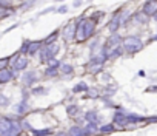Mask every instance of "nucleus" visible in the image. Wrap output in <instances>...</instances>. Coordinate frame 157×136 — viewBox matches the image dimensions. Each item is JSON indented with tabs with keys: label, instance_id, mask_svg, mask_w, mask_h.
Listing matches in <instances>:
<instances>
[{
	"label": "nucleus",
	"instance_id": "nucleus-20",
	"mask_svg": "<svg viewBox=\"0 0 157 136\" xmlns=\"http://www.w3.org/2000/svg\"><path fill=\"white\" fill-rule=\"evenodd\" d=\"M34 136H51L52 134V130L51 128H42V130H31Z\"/></svg>",
	"mask_w": 157,
	"mask_h": 136
},
{
	"label": "nucleus",
	"instance_id": "nucleus-10",
	"mask_svg": "<svg viewBox=\"0 0 157 136\" xmlns=\"http://www.w3.org/2000/svg\"><path fill=\"white\" fill-rule=\"evenodd\" d=\"M85 121H86V124L97 125V124L102 122V116L97 114V111H88V113H85Z\"/></svg>",
	"mask_w": 157,
	"mask_h": 136
},
{
	"label": "nucleus",
	"instance_id": "nucleus-12",
	"mask_svg": "<svg viewBox=\"0 0 157 136\" xmlns=\"http://www.w3.org/2000/svg\"><path fill=\"white\" fill-rule=\"evenodd\" d=\"M113 124H117L120 127H126L128 125V121H126V113L125 111H117L114 114V122Z\"/></svg>",
	"mask_w": 157,
	"mask_h": 136
},
{
	"label": "nucleus",
	"instance_id": "nucleus-16",
	"mask_svg": "<svg viewBox=\"0 0 157 136\" xmlns=\"http://www.w3.org/2000/svg\"><path fill=\"white\" fill-rule=\"evenodd\" d=\"M68 136H86V134H85V131H83V127H80V125H74V127L69 128Z\"/></svg>",
	"mask_w": 157,
	"mask_h": 136
},
{
	"label": "nucleus",
	"instance_id": "nucleus-19",
	"mask_svg": "<svg viewBox=\"0 0 157 136\" xmlns=\"http://www.w3.org/2000/svg\"><path fill=\"white\" fill-rule=\"evenodd\" d=\"M102 66L103 65H97V63H88V66H86V70L90 71V74H97V73H100L102 71Z\"/></svg>",
	"mask_w": 157,
	"mask_h": 136
},
{
	"label": "nucleus",
	"instance_id": "nucleus-14",
	"mask_svg": "<svg viewBox=\"0 0 157 136\" xmlns=\"http://www.w3.org/2000/svg\"><path fill=\"white\" fill-rule=\"evenodd\" d=\"M40 50H42V42L40 40H37V42H28V54L34 56Z\"/></svg>",
	"mask_w": 157,
	"mask_h": 136
},
{
	"label": "nucleus",
	"instance_id": "nucleus-2",
	"mask_svg": "<svg viewBox=\"0 0 157 136\" xmlns=\"http://www.w3.org/2000/svg\"><path fill=\"white\" fill-rule=\"evenodd\" d=\"M57 51H59V45L57 43H51V45H46L45 48H42L40 50V60H42V63H48V60L54 59Z\"/></svg>",
	"mask_w": 157,
	"mask_h": 136
},
{
	"label": "nucleus",
	"instance_id": "nucleus-37",
	"mask_svg": "<svg viewBox=\"0 0 157 136\" xmlns=\"http://www.w3.org/2000/svg\"><path fill=\"white\" fill-rule=\"evenodd\" d=\"M146 91H157V87H154V88H148Z\"/></svg>",
	"mask_w": 157,
	"mask_h": 136
},
{
	"label": "nucleus",
	"instance_id": "nucleus-27",
	"mask_svg": "<svg viewBox=\"0 0 157 136\" xmlns=\"http://www.w3.org/2000/svg\"><path fill=\"white\" fill-rule=\"evenodd\" d=\"M59 74V68H46L45 70V76L46 78H54Z\"/></svg>",
	"mask_w": 157,
	"mask_h": 136
},
{
	"label": "nucleus",
	"instance_id": "nucleus-11",
	"mask_svg": "<svg viewBox=\"0 0 157 136\" xmlns=\"http://www.w3.org/2000/svg\"><path fill=\"white\" fill-rule=\"evenodd\" d=\"M13 66H14V70H17V71L26 70V66H28V59H26L25 56H20V54H19V57L16 59V62L13 63Z\"/></svg>",
	"mask_w": 157,
	"mask_h": 136
},
{
	"label": "nucleus",
	"instance_id": "nucleus-34",
	"mask_svg": "<svg viewBox=\"0 0 157 136\" xmlns=\"http://www.w3.org/2000/svg\"><path fill=\"white\" fill-rule=\"evenodd\" d=\"M0 104H2V105H8V104H10L8 98H6V96H3V94H0Z\"/></svg>",
	"mask_w": 157,
	"mask_h": 136
},
{
	"label": "nucleus",
	"instance_id": "nucleus-25",
	"mask_svg": "<svg viewBox=\"0 0 157 136\" xmlns=\"http://www.w3.org/2000/svg\"><path fill=\"white\" fill-rule=\"evenodd\" d=\"M86 90H88V85H86L85 82H80V84H77V85L72 88V93H82V91L86 93Z\"/></svg>",
	"mask_w": 157,
	"mask_h": 136
},
{
	"label": "nucleus",
	"instance_id": "nucleus-3",
	"mask_svg": "<svg viewBox=\"0 0 157 136\" xmlns=\"http://www.w3.org/2000/svg\"><path fill=\"white\" fill-rule=\"evenodd\" d=\"M75 26H77V23L74 22V20H71V22H68L66 25H65V28H63V39L66 40V42H72L74 39H75Z\"/></svg>",
	"mask_w": 157,
	"mask_h": 136
},
{
	"label": "nucleus",
	"instance_id": "nucleus-29",
	"mask_svg": "<svg viewBox=\"0 0 157 136\" xmlns=\"http://www.w3.org/2000/svg\"><path fill=\"white\" fill-rule=\"evenodd\" d=\"M105 91H106L108 94H113V93H116V91H117V88H116L114 85H106V88H105Z\"/></svg>",
	"mask_w": 157,
	"mask_h": 136
},
{
	"label": "nucleus",
	"instance_id": "nucleus-41",
	"mask_svg": "<svg viewBox=\"0 0 157 136\" xmlns=\"http://www.w3.org/2000/svg\"><path fill=\"white\" fill-rule=\"evenodd\" d=\"M23 136H25V134H23Z\"/></svg>",
	"mask_w": 157,
	"mask_h": 136
},
{
	"label": "nucleus",
	"instance_id": "nucleus-31",
	"mask_svg": "<svg viewBox=\"0 0 157 136\" xmlns=\"http://www.w3.org/2000/svg\"><path fill=\"white\" fill-rule=\"evenodd\" d=\"M20 127H22V130H33L28 121H22V122H20Z\"/></svg>",
	"mask_w": 157,
	"mask_h": 136
},
{
	"label": "nucleus",
	"instance_id": "nucleus-40",
	"mask_svg": "<svg viewBox=\"0 0 157 136\" xmlns=\"http://www.w3.org/2000/svg\"><path fill=\"white\" fill-rule=\"evenodd\" d=\"M154 19H155V20H157V14H155V16H154Z\"/></svg>",
	"mask_w": 157,
	"mask_h": 136
},
{
	"label": "nucleus",
	"instance_id": "nucleus-21",
	"mask_svg": "<svg viewBox=\"0 0 157 136\" xmlns=\"http://www.w3.org/2000/svg\"><path fill=\"white\" fill-rule=\"evenodd\" d=\"M57 36H59V31H54V33H51L42 43H45V46L46 45H51V43H56V40H57Z\"/></svg>",
	"mask_w": 157,
	"mask_h": 136
},
{
	"label": "nucleus",
	"instance_id": "nucleus-15",
	"mask_svg": "<svg viewBox=\"0 0 157 136\" xmlns=\"http://www.w3.org/2000/svg\"><path fill=\"white\" fill-rule=\"evenodd\" d=\"M83 131H85L86 136H96V134L99 133V128H97V125H94V124H85Z\"/></svg>",
	"mask_w": 157,
	"mask_h": 136
},
{
	"label": "nucleus",
	"instance_id": "nucleus-1",
	"mask_svg": "<svg viewBox=\"0 0 157 136\" xmlns=\"http://www.w3.org/2000/svg\"><path fill=\"white\" fill-rule=\"evenodd\" d=\"M143 48V42L137 36H128L123 39V50L126 53H137Z\"/></svg>",
	"mask_w": 157,
	"mask_h": 136
},
{
	"label": "nucleus",
	"instance_id": "nucleus-5",
	"mask_svg": "<svg viewBox=\"0 0 157 136\" xmlns=\"http://www.w3.org/2000/svg\"><path fill=\"white\" fill-rule=\"evenodd\" d=\"M82 23H83L85 39H90V37L94 34V30H96V22H93L91 19H83V20H82Z\"/></svg>",
	"mask_w": 157,
	"mask_h": 136
},
{
	"label": "nucleus",
	"instance_id": "nucleus-13",
	"mask_svg": "<svg viewBox=\"0 0 157 136\" xmlns=\"http://www.w3.org/2000/svg\"><path fill=\"white\" fill-rule=\"evenodd\" d=\"M122 42V39H120V36L119 34H113L108 40H106V45H105V48H108V50H113V48H116V46H119V43Z\"/></svg>",
	"mask_w": 157,
	"mask_h": 136
},
{
	"label": "nucleus",
	"instance_id": "nucleus-33",
	"mask_svg": "<svg viewBox=\"0 0 157 136\" xmlns=\"http://www.w3.org/2000/svg\"><path fill=\"white\" fill-rule=\"evenodd\" d=\"M25 53H28V42H25V43L22 45L20 51H19V54H20V56H22V54H25Z\"/></svg>",
	"mask_w": 157,
	"mask_h": 136
},
{
	"label": "nucleus",
	"instance_id": "nucleus-23",
	"mask_svg": "<svg viewBox=\"0 0 157 136\" xmlns=\"http://www.w3.org/2000/svg\"><path fill=\"white\" fill-rule=\"evenodd\" d=\"M86 98H90V99H97V98H99V90H97L96 87H88V90H86Z\"/></svg>",
	"mask_w": 157,
	"mask_h": 136
},
{
	"label": "nucleus",
	"instance_id": "nucleus-26",
	"mask_svg": "<svg viewBox=\"0 0 157 136\" xmlns=\"http://www.w3.org/2000/svg\"><path fill=\"white\" fill-rule=\"evenodd\" d=\"M134 20L139 22V23H146V22H148V17H146L143 13H136V14H134Z\"/></svg>",
	"mask_w": 157,
	"mask_h": 136
},
{
	"label": "nucleus",
	"instance_id": "nucleus-36",
	"mask_svg": "<svg viewBox=\"0 0 157 136\" xmlns=\"http://www.w3.org/2000/svg\"><path fill=\"white\" fill-rule=\"evenodd\" d=\"M57 11H59V13H66V11H68V6H60Z\"/></svg>",
	"mask_w": 157,
	"mask_h": 136
},
{
	"label": "nucleus",
	"instance_id": "nucleus-4",
	"mask_svg": "<svg viewBox=\"0 0 157 136\" xmlns=\"http://www.w3.org/2000/svg\"><path fill=\"white\" fill-rule=\"evenodd\" d=\"M142 13H143L146 17L155 16V14H157V0H149V2H146V3L143 5Z\"/></svg>",
	"mask_w": 157,
	"mask_h": 136
},
{
	"label": "nucleus",
	"instance_id": "nucleus-17",
	"mask_svg": "<svg viewBox=\"0 0 157 136\" xmlns=\"http://www.w3.org/2000/svg\"><path fill=\"white\" fill-rule=\"evenodd\" d=\"M59 70H60L62 74H71V73L74 71V68H72V65H69L68 62H62L60 66H59Z\"/></svg>",
	"mask_w": 157,
	"mask_h": 136
},
{
	"label": "nucleus",
	"instance_id": "nucleus-35",
	"mask_svg": "<svg viewBox=\"0 0 157 136\" xmlns=\"http://www.w3.org/2000/svg\"><path fill=\"white\" fill-rule=\"evenodd\" d=\"M0 8H2V10L10 8V2H3V0H0Z\"/></svg>",
	"mask_w": 157,
	"mask_h": 136
},
{
	"label": "nucleus",
	"instance_id": "nucleus-38",
	"mask_svg": "<svg viewBox=\"0 0 157 136\" xmlns=\"http://www.w3.org/2000/svg\"><path fill=\"white\" fill-rule=\"evenodd\" d=\"M56 136H68V133H57Z\"/></svg>",
	"mask_w": 157,
	"mask_h": 136
},
{
	"label": "nucleus",
	"instance_id": "nucleus-18",
	"mask_svg": "<svg viewBox=\"0 0 157 136\" xmlns=\"http://www.w3.org/2000/svg\"><path fill=\"white\" fill-rule=\"evenodd\" d=\"M114 130H116V125H114V124H103V125L99 127V133H102V134L113 133Z\"/></svg>",
	"mask_w": 157,
	"mask_h": 136
},
{
	"label": "nucleus",
	"instance_id": "nucleus-9",
	"mask_svg": "<svg viewBox=\"0 0 157 136\" xmlns=\"http://www.w3.org/2000/svg\"><path fill=\"white\" fill-rule=\"evenodd\" d=\"M14 79V71L10 70V68H5V70H0V84H8Z\"/></svg>",
	"mask_w": 157,
	"mask_h": 136
},
{
	"label": "nucleus",
	"instance_id": "nucleus-7",
	"mask_svg": "<svg viewBox=\"0 0 157 136\" xmlns=\"http://www.w3.org/2000/svg\"><path fill=\"white\" fill-rule=\"evenodd\" d=\"M120 16H122V11H117L114 16H113V19L109 20V23H108V30L111 31V33H116L122 25H120Z\"/></svg>",
	"mask_w": 157,
	"mask_h": 136
},
{
	"label": "nucleus",
	"instance_id": "nucleus-6",
	"mask_svg": "<svg viewBox=\"0 0 157 136\" xmlns=\"http://www.w3.org/2000/svg\"><path fill=\"white\" fill-rule=\"evenodd\" d=\"M14 124V119H10V118H0V136H5L11 127Z\"/></svg>",
	"mask_w": 157,
	"mask_h": 136
},
{
	"label": "nucleus",
	"instance_id": "nucleus-22",
	"mask_svg": "<svg viewBox=\"0 0 157 136\" xmlns=\"http://www.w3.org/2000/svg\"><path fill=\"white\" fill-rule=\"evenodd\" d=\"M66 113L69 114V116H77L78 113H80V107H78V105H68L66 107Z\"/></svg>",
	"mask_w": 157,
	"mask_h": 136
},
{
	"label": "nucleus",
	"instance_id": "nucleus-24",
	"mask_svg": "<svg viewBox=\"0 0 157 136\" xmlns=\"http://www.w3.org/2000/svg\"><path fill=\"white\" fill-rule=\"evenodd\" d=\"M16 113H19V114H23V113H26L28 111V105H26V102L25 101H22L19 105H16Z\"/></svg>",
	"mask_w": 157,
	"mask_h": 136
},
{
	"label": "nucleus",
	"instance_id": "nucleus-8",
	"mask_svg": "<svg viewBox=\"0 0 157 136\" xmlns=\"http://www.w3.org/2000/svg\"><path fill=\"white\" fill-rule=\"evenodd\" d=\"M22 82H23L25 87H33V85L37 82V76H36V73H34V71H28V73H25V74L22 76Z\"/></svg>",
	"mask_w": 157,
	"mask_h": 136
},
{
	"label": "nucleus",
	"instance_id": "nucleus-32",
	"mask_svg": "<svg viewBox=\"0 0 157 136\" xmlns=\"http://www.w3.org/2000/svg\"><path fill=\"white\" fill-rule=\"evenodd\" d=\"M8 63H10V60H8V59H0V70H5Z\"/></svg>",
	"mask_w": 157,
	"mask_h": 136
},
{
	"label": "nucleus",
	"instance_id": "nucleus-39",
	"mask_svg": "<svg viewBox=\"0 0 157 136\" xmlns=\"http://www.w3.org/2000/svg\"><path fill=\"white\" fill-rule=\"evenodd\" d=\"M152 40H157V36H155V37H152Z\"/></svg>",
	"mask_w": 157,
	"mask_h": 136
},
{
	"label": "nucleus",
	"instance_id": "nucleus-30",
	"mask_svg": "<svg viewBox=\"0 0 157 136\" xmlns=\"http://www.w3.org/2000/svg\"><path fill=\"white\" fill-rule=\"evenodd\" d=\"M46 90L43 87H37V88H33V94H43Z\"/></svg>",
	"mask_w": 157,
	"mask_h": 136
},
{
	"label": "nucleus",
	"instance_id": "nucleus-28",
	"mask_svg": "<svg viewBox=\"0 0 157 136\" xmlns=\"http://www.w3.org/2000/svg\"><path fill=\"white\" fill-rule=\"evenodd\" d=\"M60 66V62L57 59H51L48 60V68H59Z\"/></svg>",
	"mask_w": 157,
	"mask_h": 136
}]
</instances>
